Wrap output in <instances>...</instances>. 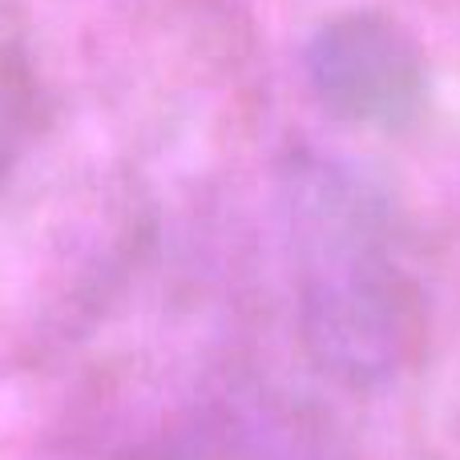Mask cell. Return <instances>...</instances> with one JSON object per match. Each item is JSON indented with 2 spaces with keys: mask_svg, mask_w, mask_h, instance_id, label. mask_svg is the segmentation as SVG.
Masks as SVG:
<instances>
[{
  "mask_svg": "<svg viewBox=\"0 0 460 460\" xmlns=\"http://www.w3.org/2000/svg\"><path fill=\"white\" fill-rule=\"evenodd\" d=\"M303 340L332 376L372 384L412 340V295L384 215L351 178L299 166L283 199Z\"/></svg>",
  "mask_w": 460,
  "mask_h": 460,
  "instance_id": "obj_1",
  "label": "cell"
},
{
  "mask_svg": "<svg viewBox=\"0 0 460 460\" xmlns=\"http://www.w3.org/2000/svg\"><path fill=\"white\" fill-rule=\"evenodd\" d=\"M319 97L356 121H396L420 93V57L408 37L376 16H343L319 29L307 53Z\"/></svg>",
  "mask_w": 460,
  "mask_h": 460,
  "instance_id": "obj_2",
  "label": "cell"
},
{
  "mask_svg": "<svg viewBox=\"0 0 460 460\" xmlns=\"http://www.w3.org/2000/svg\"><path fill=\"white\" fill-rule=\"evenodd\" d=\"M24 126H29V85H24L16 61L0 49V178L21 150Z\"/></svg>",
  "mask_w": 460,
  "mask_h": 460,
  "instance_id": "obj_3",
  "label": "cell"
}]
</instances>
